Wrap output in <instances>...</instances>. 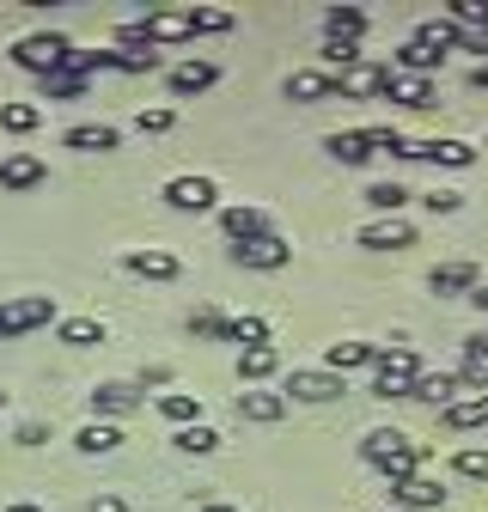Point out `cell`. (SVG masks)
<instances>
[{"label":"cell","instance_id":"obj_47","mask_svg":"<svg viewBox=\"0 0 488 512\" xmlns=\"http://www.w3.org/2000/svg\"><path fill=\"white\" fill-rule=\"evenodd\" d=\"M0 512H43L37 500H13V506H0Z\"/></svg>","mask_w":488,"mask_h":512},{"label":"cell","instance_id":"obj_23","mask_svg":"<svg viewBox=\"0 0 488 512\" xmlns=\"http://www.w3.org/2000/svg\"><path fill=\"white\" fill-rule=\"evenodd\" d=\"M415 159H434V165L464 171V165H476V147L470 141H415Z\"/></svg>","mask_w":488,"mask_h":512},{"label":"cell","instance_id":"obj_3","mask_svg":"<svg viewBox=\"0 0 488 512\" xmlns=\"http://www.w3.org/2000/svg\"><path fill=\"white\" fill-rule=\"evenodd\" d=\"M415 354L409 348H379V360H373V397H409V384H415Z\"/></svg>","mask_w":488,"mask_h":512},{"label":"cell","instance_id":"obj_24","mask_svg":"<svg viewBox=\"0 0 488 512\" xmlns=\"http://www.w3.org/2000/svg\"><path fill=\"white\" fill-rule=\"evenodd\" d=\"M129 409H141L135 384H98L92 391V415H129Z\"/></svg>","mask_w":488,"mask_h":512},{"label":"cell","instance_id":"obj_11","mask_svg":"<svg viewBox=\"0 0 488 512\" xmlns=\"http://www.w3.org/2000/svg\"><path fill=\"white\" fill-rule=\"evenodd\" d=\"M214 80H220V68H214V61H183V68H171V74H165L171 98H196V92H208Z\"/></svg>","mask_w":488,"mask_h":512},{"label":"cell","instance_id":"obj_10","mask_svg":"<svg viewBox=\"0 0 488 512\" xmlns=\"http://www.w3.org/2000/svg\"><path fill=\"white\" fill-rule=\"evenodd\" d=\"M122 269L141 275V281H177L183 275V263H177L171 250H129V256H122Z\"/></svg>","mask_w":488,"mask_h":512},{"label":"cell","instance_id":"obj_26","mask_svg":"<svg viewBox=\"0 0 488 512\" xmlns=\"http://www.w3.org/2000/svg\"><path fill=\"white\" fill-rule=\"evenodd\" d=\"M403 202H409V189H403L397 177H385V183L366 189V208H373L379 220H397V214H403Z\"/></svg>","mask_w":488,"mask_h":512},{"label":"cell","instance_id":"obj_25","mask_svg":"<svg viewBox=\"0 0 488 512\" xmlns=\"http://www.w3.org/2000/svg\"><path fill=\"white\" fill-rule=\"evenodd\" d=\"M220 226H226V238H232V244H251V238H263V232H269V220H263L257 208H226V214H220Z\"/></svg>","mask_w":488,"mask_h":512},{"label":"cell","instance_id":"obj_9","mask_svg":"<svg viewBox=\"0 0 488 512\" xmlns=\"http://www.w3.org/2000/svg\"><path fill=\"white\" fill-rule=\"evenodd\" d=\"M287 98H299V104L342 98V74H324V68H299V74H287Z\"/></svg>","mask_w":488,"mask_h":512},{"label":"cell","instance_id":"obj_42","mask_svg":"<svg viewBox=\"0 0 488 512\" xmlns=\"http://www.w3.org/2000/svg\"><path fill=\"white\" fill-rule=\"evenodd\" d=\"M171 122H177V116H171L165 104H153V110H141V116H135V128H141V135H165Z\"/></svg>","mask_w":488,"mask_h":512},{"label":"cell","instance_id":"obj_36","mask_svg":"<svg viewBox=\"0 0 488 512\" xmlns=\"http://www.w3.org/2000/svg\"><path fill=\"white\" fill-rule=\"evenodd\" d=\"M43 98H49V104H74V98H86V80L68 74V68H61V74H43Z\"/></svg>","mask_w":488,"mask_h":512},{"label":"cell","instance_id":"obj_5","mask_svg":"<svg viewBox=\"0 0 488 512\" xmlns=\"http://www.w3.org/2000/svg\"><path fill=\"white\" fill-rule=\"evenodd\" d=\"M214 202H220L214 177H171L165 183V208H177V214H208Z\"/></svg>","mask_w":488,"mask_h":512},{"label":"cell","instance_id":"obj_40","mask_svg":"<svg viewBox=\"0 0 488 512\" xmlns=\"http://www.w3.org/2000/svg\"><path fill=\"white\" fill-rule=\"evenodd\" d=\"M452 476H464V482H488V452H476V445L452 452Z\"/></svg>","mask_w":488,"mask_h":512},{"label":"cell","instance_id":"obj_33","mask_svg":"<svg viewBox=\"0 0 488 512\" xmlns=\"http://www.w3.org/2000/svg\"><path fill=\"white\" fill-rule=\"evenodd\" d=\"M360 31H366V13H360V7H330V13H324V37L360 43Z\"/></svg>","mask_w":488,"mask_h":512},{"label":"cell","instance_id":"obj_7","mask_svg":"<svg viewBox=\"0 0 488 512\" xmlns=\"http://www.w3.org/2000/svg\"><path fill=\"white\" fill-rule=\"evenodd\" d=\"M232 263H238V269H287V263H293V244L275 238V232H263V238H251V244H232Z\"/></svg>","mask_w":488,"mask_h":512},{"label":"cell","instance_id":"obj_34","mask_svg":"<svg viewBox=\"0 0 488 512\" xmlns=\"http://www.w3.org/2000/svg\"><path fill=\"white\" fill-rule=\"evenodd\" d=\"M37 122H43V110H37V104H25V98L0 104V128H7V135H31Z\"/></svg>","mask_w":488,"mask_h":512},{"label":"cell","instance_id":"obj_44","mask_svg":"<svg viewBox=\"0 0 488 512\" xmlns=\"http://www.w3.org/2000/svg\"><path fill=\"white\" fill-rule=\"evenodd\" d=\"M13 439H19V445H43V439H49V427H43V421H25Z\"/></svg>","mask_w":488,"mask_h":512},{"label":"cell","instance_id":"obj_39","mask_svg":"<svg viewBox=\"0 0 488 512\" xmlns=\"http://www.w3.org/2000/svg\"><path fill=\"white\" fill-rule=\"evenodd\" d=\"M452 25L482 37V31H488V0H452Z\"/></svg>","mask_w":488,"mask_h":512},{"label":"cell","instance_id":"obj_43","mask_svg":"<svg viewBox=\"0 0 488 512\" xmlns=\"http://www.w3.org/2000/svg\"><path fill=\"white\" fill-rule=\"evenodd\" d=\"M421 202H427V214H458V208H464L458 189H434V196H421Z\"/></svg>","mask_w":488,"mask_h":512},{"label":"cell","instance_id":"obj_38","mask_svg":"<svg viewBox=\"0 0 488 512\" xmlns=\"http://www.w3.org/2000/svg\"><path fill=\"white\" fill-rule=\"evenodd\" d=\"M190 336H202V342H232V317H220V311H190Z\"/></svg>","mask_w":488,"mask_h":512},{"label":"cell","instance_id":"obj_21","mask_svg":"<svg viewBox=\"0 0 488 512\" xmlns=\"http://www.w3.org/2000/svg\"><path fill=\"white\" fill-rule=\"evenodd\" d=\"M238 415L269 427V421H281V415H287V397H281V391H238Z\"/></svg>","mask_w":488,"mask_h":512},{"label":"cell","instance_id":"obj_19","mask_svg":"<svg viewBox=\"0 0 488 512\" xmlns=\"http://www.w3.org/2000/svg\"><path fill=\"white\" fill-rule=\"evenodd\" d=\"M324 147H330L336 165H366V159H373V141H366V128H336Z\"/></svg>","mask_w":488,"mask_h":512},{"label":"cell","instance_id":"obj_48","mask_svg":"<svg viewBox=\"0 0 488 512\" xmlns=\"http://www.w3.org/2000/svg\"><path fill=\"white\" fill-rule=\"evenodd\" d=\"M196 512H238V506H226V500H202Z\"/></svg>","mask_w":488,"mask_h":512},{"label":"cell","instance_id":"obj_30","mask_svg":"<svg viewBox=\"0 0 488 512\" xmlns=\"http://www.w3.org/2000/svg\"><path fill=\"white\" fill-rule=\"evenodd\" d=\"M159 415L177 421V427H196V421H202V397H190V391H165V397H159Z\"/></svg>","mask_w":488,"mask_h":512},{"label":"cell","instance_id":"obj_35","mask_svg":"<svg viewBox=\"0 0 488 512\" xmlns=\"http://www.w3.org/2000/svg\"><path fill=\"white\" fill-rule=\"evenodd\" d=\"M318 61H324V74L330 68H360V43H348V37H324V49H318Z\"/></svg>","mask_w":488,"mask_h":512},{"label":"cell","instance_id":"obj_29","mask_svg":"<svg viewBox=\"0 0 488 512\" xmlns=\"http://www.w3.org/2000/svg\"><path fill=\"white\" fill-rule=\"evenodd\" d=\"M55 342L92 348V342H104V324H98V317H61V324H55Z\"/></svg>","mask_w":488,"mask_h":512},{"label":"cell","instance_id":"obj_32","mask_svg":"<svg viewBox=\"0 0 488 512\" xmlns=\"http://www.w3.org/2000/svg\"><path fill=\"white\" fill-rule=\"evenodd\" d=\"M415 43H427V49H440V55H446V49L464 43V31H458L452 19H421V25H415Z\"/></svg>","mask_w":488,"mask_h":512},{"label":"cell","instance_id":"obj_50","mask_svg":"<svg viewBox=\"0 0 488 512\" xmlns=\"http://www.w3.org/2000/svg\"><path fill=\"white\" fill-rule=\"evenodd\" d=\"M0 403H7V391H0Z\"/></svg>","mask_w":488,"mask_h":512},{"label":"cell","instance_id":"obj_1","mask_svg":"<svg viewBox=\"0 0 488 512\" xmlns=\"http://www.w3.org/2000/svg\"><path fill=\"white\" fill-rule=\"evenodd\" d=\"M360 458L397 482V476H415V470L427 464V445H415V439H409V433H397V427H373V433L360 439Z\"/></svg>","mask_w":488,"mask_h":512},{"label":"cell","instance_id":"obj_28","mask_svg":"<svg viewBox=\"0 0 488 512\" xmlns=\"http://www.w3.org/2000/svg\"><path fill=\"white\" fill-rule=\"evenodd\" d=\"M68 147L74 153H110L116 147V128L110 122H80V128H68Z\"/></svg>","mask_w":488,"mask_h":512},{"label":"cell","instance_id":"obj_22","mask_svg":"<svg viewBox=\"0 0 488 512\" xmlns=\"http://www.w3.org/2000/svg\"><path fill=\"white\" fill-rule=\"evenodd\" d=\"M427 287H434V293H476V263H470V256H458V263H440L434 275H427Z\"/></svg>","mask_w":488,"mask_h":512},{"label":"cell","instance_id":"obj_16","mask_svg":"<svg viewBox=\"0 0 488 512\" xmlns=\"http://www.w3.org/2000/svg\"><path fill=\"white\" fill-rule=\"evenodd\" d=\"M409 397H421V403H434V409H452V403H458V378H452V372H415V384H409Z\"/></svg>","mask_w":488,"mask_h":512},{"label":"cell","instance_id":"obj_6","mask_svg":"<svg viewBox=\"0 0 488 512\" xmlns=\"http://www.w3.org/2000/svg\"><path fill=\"white\" fill-rule=\"evenodd\" d=\"M348 391V378H336V372H287V403H336Z\"/></svg>","mask_w":488,"mask_h":512},{"label":"cell","instance_id":"obj_17","mask_svg":"<svg viewBox=\"0 0 488 512\" xmlns=\"http://www.w3.org/2000/svg\"><path fill=\"white\" fill-rule=\"evenodd\" d=\"M275 372H281V348H275V342H257V348L238 354V378H244V384H263V378H275Z\"/></svg>","mask_w":488,"mask_h":512},{"label":"cell","instance_id":"obj_31","mask_svg":"<svg viewBox=\"0 0 488 512\" xmlns=\"http://www.w3.org/2000/svg\"><path fill=\"white\" fill-rule=\"evenodd\" d=\"M74 445H80V452H92V458H104V452H116V445H122V433H116L110 421H86V427L74 433Z\"/></svg>","mask_w":488,"mask_h":512},{"label":"cell","instance_id":"obj_15","mask_svg":"<svg viewBox=\"0 0 488 512\" xmlns=\"http://www.w3.org/2000/svg\"><path fill=\"white\" fill-rule=\"evenodd\" d=\"M440 61H446L440 49H427V43H415V37H409V43L397 49V61H391V74H415V80H434V68H440Z\"/></svg>","mask_w":488,"mask_h":512},{"label":"cell","instance_id":"obj_4","mask_svg":"<svg viewBox=\"0 0 488 512\" xmlns=\"http://www.w3.org/2000/svg\"><path fill=\"white\" fill-rule=\"evenodd\" d=\"M49 317H55V299H49V293H31V299H7V305H0V342H13V336H25V330L49 324Z\"/></svg>","mask_w":488,"mask_h":512},{"label":"cell","instance_id":"obj_12","mask_svg":"<svg viewBox=\"0 0 488 512\" xmlns=\"http://www.w3.org/2000/svg\"><path fill=\"white\" fill-rule=\"evenodd\" d=\"M49 171H43V159L37 153H13V159H0V189H13V196H19V189H37Z\"/></svg>","mask_w":488,"mask_h":512},{"label":"cell","instance_id":"obj_27","mask_svg":"<svg viewBox=\"0 0 488 512\" xmlns=\"http://www.w3.org/2000/svg\"><path fill=\"white\" fill-rule=\"evenodd\" d=\"M385 98H397L403 110H427L434 104V80H415V74H391V92Z\"/></svg>","mask_w":488,"mask_h":512},{"label":"cell","instance_id":"obj_8","mask_svg":"<svg viewBox=\"0 0 488 512\" xmlns=\"http://www.w3.org/2000/svg\"><path fill=\"white\" fill-rule=\"evenodd\" d=\"M391 500L409 506V512H434V506H446V488H440L434 476L415 470V476H397V482H391Z\"/></svg>","mask_w":488,"mask_h":512},{"label":"cell","instance_id":"obj_37","mask_svg":"<svg viewBox=\"0 0 488 512\" xmlns=\"http://www.w3.org/2000/svg\"><path fill=\"white\" fill-rule=\"evenodd\" d=\"M171 445H177V452H190V458H208L214 445H220V433L196 421V427H177V439H171Z\"/></svg>","mask_w":488,"mask_h":512},{"label":"cell","instance_id":"obj_46","mask_svg":"<svg viewBox=\"0 0 488 512\" xmlns=\"http://www.w3.org/2000/svg\"><path fill=\"white\" fill-rule=\"evenodd\" d=\"M470 86H476V92H488V61H476V68H470Z\"/></svg>","mask_w":488,"mask_h":512},{"label":"cell","instance_id":"obj_20","mask_svg":"<svg viewBox=\"0 0 488 512\" xmlns=\"http://www.w3.org/2000/svg\"><path fill=\"white\" fill-rule=\"evenodd\" d=\"M440 421H446L452 433H476V427H488V391H482V397H458L452 409H440Z\"/></svg>","mask_w":488,"mask_h":512},{"label":"cell","instance_id":"obj_49","mask_svg":"<svg viewBox=\"0 0 488 512\" xmlns=\"http://www.w3.org/2000/svg\"><path fill=\"white\" fill-rule=\"evenodd\" d=\"M470 305H476V311L488 317V287H476V293H470Z\"/></svg>","mask_w":488,"mask_h":512},{"label":"cell","instance_id":"obj_2","mask_svg":"<svg viewBox=\"0 0 488 512\" xmlns=\"http://www.w3.org/2000/svg\"><path fill=\"white\" fill-rule=\"evenodd\" d=\"M68 55H74V43L68 37H61V31H31V37H19L13 43V61H19V68L25 74H61V68H68Z\"/></svg>","mask_w":488,"mask_h":512},{"label":"cell","instance_id":"obj_18","mask_svg":"<svg viewBox=\"0 0 488 512\" xmlns=\"http://www.w3.org/2000/svg\"><path fill=\"white\" fill-rule=\"evenodd\" d=\"M360 244L366 250H409L415 244V226L409 220H373V226L360 232Z\"/></svg>","mask_w":488,"mask_h":512},{"label":"cell","instance_id":"obj_45","mask_svg":"<svg viewBox=\"0 0 488 512\" xmlns=\"http://www.w3.org/2000/svg\"><path fill=\"white\" fill-rule=\"evenodd\" d=\"M86 512H129V500H122V494H98Z\"/></svg>","mask_w":488,"mask_h":512},{"label":"cell","instance_id":"obj_13","mask_svg":"<svg viewBox=\"0 0 488 512\" xmlns=\"http://www.w3.org/2000/svg\"><path fill=\"white\" fill-rule=\"evenodd\" d=\"M373 360H379V342H330V354H324V372L348 378L354 366H373Z\"/></svg>","mask_w":488,"mask_h":512},{"label":"cell","instance_id":"obj_41","mask_svg":"<svg viewBox=\"0 0 488 512\" xmlns=\"http://www.w3.org/2000/svg\"><path fill=\"white\" fill-rule=\"evenodd\" d=\"M190 31H196V37H220V31H232V13H220V7H190Z\"/></svg>","mask_w":488,"mask_h":512},{"label":"cell","instance_id":"obj_14","mask_svg":"<svg viewBox=\"0 0 488 512\" xmlns=\"http://www.w3.org/2000/svg\"><path fill=\"white\" fill-rule=\"evenodd\" d=\"M452 378L464 384V391H476V397L488 391V342H482V336H470V342H464V360H458V372H452Z\"/></svg>","mask_w":488,"mask_h":512}]
</instances>
